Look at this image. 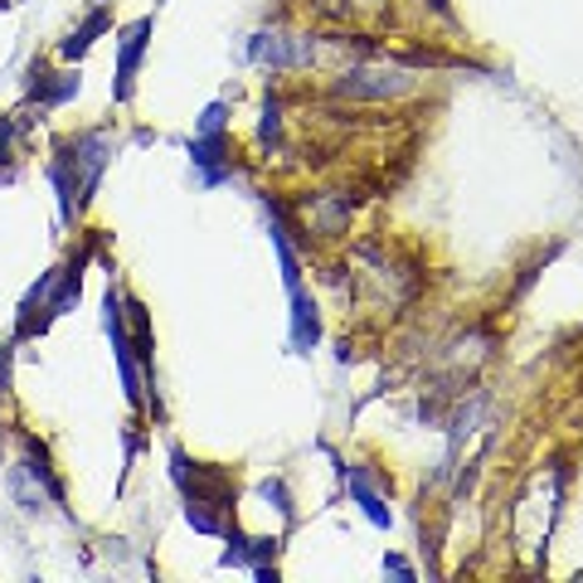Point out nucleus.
<instances>
[{"mask_svg": "<svg viewBox=\"0 0 583 583\" xmlns=\"http://www.w3.org/2000/svg\"><path fill=\"white\" fill-rule=\"evenodd\" d=\"M107 156H113V137L107 131H78V137H64L54 146V161H49V180L59 190V214L64 224L73 219V200L88 204L97 190V176L107 170Z\"/></svg>", "mask_w": 583, "mask_h": 583, "instance_id": "obj_1", "label": "nucleus"}, {"mask_svg": "<svg viewBox=\"0 0 583 583\" xmlns=\"http://www.w3.org/2000/svg\"><path fill=\"white\" fill-rule=\"evenodd\" d=\"M413 93H418V73L394 54L360 59V64L340 68L331 78L336 103H399V97H413Z\"/></svg>", "mask_w": 583, "mask_h": 583, "instance_id": "obj_2", "label": "nucleus"}, {"mask_svg": "<svg viewBox=\"0 0 583 583\" xmlns=\"http://www.w3.org/2000/svg\"><path fill=\"white\" fill-rule=\"evenodd\" d=\"M248 59L273 73H307L321 59V34H292V30H258L248 40Z\"/></svg>", "mask_w": 583, "mask_h": 583, "instance_id": "obj_3", "label": "nucleus"}, {"mask_svg": "<svg viewBox=\"0 0 583 583\" xmlns=\"http://www.w3.org/2000/svg\"><path fill=\"white\" fill-rule=\"evenodd\" d=\"M103 316H107V336H113V356H117V374H121V394H127V404L137 409V413H146V380H141L137 350H131V331H127V307H121V287H117V283L107 287Z\"/></svg>", "mask_w": 583, "mask_h": 583, "instance_id": "obj_4", "label": "nucleus"}, {"mask_svg": "<svg viewBox=\"0 0 583 583\" xmlns=\"http://www.w3.org/2000/svg\"><path fill=\"white\" fill-rule=\"evenodd\" d=\"M151 30H156V15H141L137 24L117 34V78H113V97L117 107H127L137 97V73H141V59H146V44H151Z\"/></svg>", "mask_w": 583, "mask_h": 583, "instance_id": "obj_5", "label": "nucleus"}, {"mask_svg": "<svg viewBox=\"0 0 583 583\" xmlns=\"http://www.w3.org/2000/svg\"><path fill=\"white\" fill-rule=\"evenodd\" d=\"M194 170H200V186H219V180H234L239 170V151L229 141V131H214V137H194L190 141Z\"/></svg>", "mask_w": 583, "mask_h": 583, "instance_id": "obj_6", "label": "nucleus"}, {"mask_svg": "<svg viewBox=\"0 0 583 583\" xmlns=\"http://www.w3.org/2000/svg\"><path fill=\"white\" fill-rule=\"evenodd\" d=\"M20 462L30 467V477L44 486V496H49V506H68V491H64V477L54 471V457H49V447L34 437L30 428L20 433Z\"/></svg>", "mask_w": 583, "mask_h": 583, "instance_id": "obj_7", "label": "nucleus"}, {"mask_svg": "<svg viewBox=\"0 0 583 583\" xmlns=\"http://www.w3.org/2000/svg\"><path fill=\"white\" fill-rule=\"evenodd\" d=\"M224 540H229V550L219 554V564H224V569H258V564H273L277 550H283V540H277V534H263V540H248V534L239 530V520L229 526Z\"/></svg>", "mask_w": 583, "mask_h": 583, "instance_id": "obj_8", "label": "nucleus"}, {"mask_svg": "<svg viewBox=\"0 0 583 583\" xmlns=\"http://www.w3.org/2000/svg\"><path fill=\"white\" fill-rule=\"evenodd\" d=\"M78 88H83V78H78L73 68H68V73H54V68L44 64V59H34V64H30V103H40V107H64Z\"/></svg>", "mask_w": 583, "mask_h": 583, "instance_id": "obj_9", "label": "nucleus"}, {"mask_svg": "<svg viewBox=\"0 0 583 583\" xmlns=\"http://www.w3.org/2000/svg\"><path fill=\"white\" fill-rule=\"evenodd\" d=\"M107 30H113V10H107V0H103V6H93V10H88V20L73 24L64 40H59V59H64V64H78V59L88 54V49H93L97 40H103Z\"/></svg>", "mask_w": 583, "mask_h": 583, "instance_id": "obj_10", "label": "nucleus"}, {"mask_svg": "<svg viewBox=\"0 0 583 583\" xmlns=\"http://www.w3.org/2000/svg\"><path fill=\"white\" fill-rule=\"evenodd\" d=\"M287 301H292V350L307 356V350L321 346V307L311 301L307 287H292Z\"/></svg>", "mask_w": 583, "mask_h": 583, "instance_id": "obj_11", "label": "nucleus"}, {"mask_svg": "<svg viewBox=\"0 0 583 583\" xmlns=\"http://www.w3.org/2000/svg\"><path fill=\"white\" fill-rule=\"evenodd\" d=\"M346 486H350V496H356V506L364 510V520H370V526H380V530L394 526V510H389V491H384V486H374L360 467H346Z\"/></svg>", "mask_w": 583, "mask_h": 583, "instance_id": "obj_12", "label": "nucleus"}, {"mask_svg": "<svg viewBox=\"0 0 583 583\" xmlns=\"http://www.w3.org/2000/svg\"><path fill=\"white\" fill-rule=\"evenodd\" d=\"M311 15L331 20V24H364V20H384V0H307Z\"/></svg>", "mask_w": 583, "mask_h": 583, "instance_id": "obj_13", "label": "nucleus"}, {"mask_svg": "<svg viewBox=\"0 0 583 583\" xmlns=\"http://www.w3.org/2000/svg\"><path fill=\"white\" fill-rule=\"evenodd\" d=\"M186 520L200 534H219L224 540L229 526H234V510H224V506H210V501H186Z\"/></svg>", "mask_w": 583, "mask_h": 583, "instance_id": "obj_14", "label": "nucleus"}, {"mask_svg": "<svg viewBox=\"0 0 583 583\" xmlns=\"http://www.w3.org/2000/svg\"><path fill=\"white\" fill-rule=\"evenodd\" d=\"M6 486H10V496H15V506L20 510H44V486L30 477V467H24V462L15 457V467H10V477H6Z\"/></svg>", "mask_w": 583, "mask_h": 583, "instance_id": "obj_15", "label": "nucleus"}, {"mask_svg": "<svg viewBox=\"0 0 583 583\" xmlns=\"http://www.w3.org/2000/svg\"><path fill=\"white\" fill-rule=\"evenodd\" d=\"M258 141L267 146V151H283V93H267V97H263Z\"/></svg>", "mask_w": 583, "mask_h": 583, "instance_id": "obj_16", "label": "nucleus"}, {"mask_svg": "<svg viewBox=\"0 0 583 583\" xmlns=\"http://www.w3.org/2000/svg\"><path fill=\"white\" fill-rule=\"evenodd\" d=\"M15 137H20V121L0 117V186L15 180Z\"/></svg>", "mask_w": 583, "mask_h": 583, "instance_id": "obj_17", "label": "nucleus"}, {"mask_svg": "<svg viewBox=\"0 0 583 583\" xmlns=\"http://www.w3.org/2000/svg\"><path fill=\"white\" fill-rule=\"evenodd\" d=\"M258 496H263L267 506H277V516H283V520L297 516V510H292V491H287V481H283V477H267V481H258Z\"/></svg>", "mask_w": 583, "mask_h": 583, "instance_id": "obj_18", "label": "nucleus"}, {"mask_svg": "<svg viewBox=\"0 0 583 583\" xmlns=\"http://www.w3.org/2000/svg\"><path fill=\"white\" fill-rule=\"evenodd\" d=\"M224 117H229V107L224 103H210L200 113V121H194V137H214V131H224Z\"/></svg>", "mask_w": 583, "mask_h": 583, "instance_id": "obj_19", "label": "nucleus"}, {"mask_svg": "<svg viewBox=\"0 0 583 583\" xmlns=\"http://www.w3.org/2000/svg\"><path fill=\"white\" fill-rule=\"evenodd\" d=\"M10 384H15V340L0 346V399L10 394Z\"/></svg>", "mask_w": 583, "mask_h": 583, "instance_id": "obj_20", "label": "nucleus"}, {"mask_svg": "<svg viewBox=\"0 0 583 583\" xmlns=\"http://www.w3.org/2000/svg\"><path fill=\"white\" fill-rule=\"evenodd\" d=\"M384 574H399V579H413V564L404 554H384Z\"/></svg>", "mask_w": 583, "mask_h": 583, "instance_id": "obj_21", "label": "nucleus"}, {"mask_svg": "<svg viewBox=\"0 0 583 583\" xmlns=\"http://www.w3.org/2000/svg\"><path fill=\"white\" fill-rule=\"evenodd\" d=\"M93 6H103V0H93Z\"/></svg>", "mask_w": 583, "mask_h": 583, "instance_id": "obj_22", "label": "nucleus"}]
</instances>
